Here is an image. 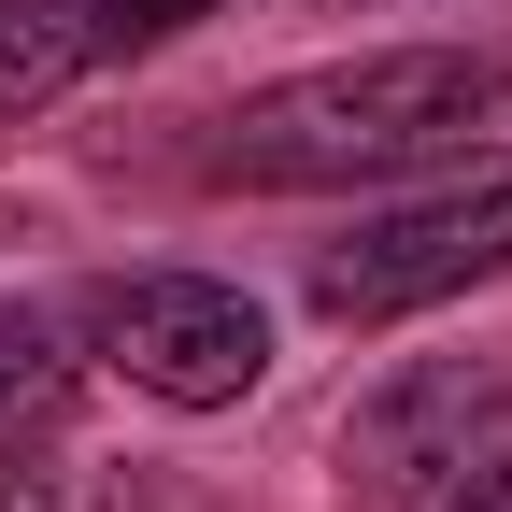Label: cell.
Returning a JSON list of instances; mask_svg holds the SVG:
<instances>
[{
	"instance_id": "9",
	"label": "cell",
	"mask_w": 512,
	"mask_h": 512,
	"mask_svg": "<svg viewBox=\"0 0 512 512\" xmlns=\"http://www.w3.org/2000/svg\"><path fill=\"white\" fill-rule=\"evenodd\" d=\"M15 242H57V214L29 200V185H0V256H15Z\"/></svg>"
},
{
	"instance_id": "1",
	"label": "cell",
	"mask_w": 512,
	"mask_h": 512,
	"mask_svg": "<svg viewBox=\"0 0 512 512\" xmlns=\"http://www.w3.org/2000/svg\"><path fill=\"white\" fill-rule=\"evenodd\" d=\"M484 114H498V57H470V43H356V57H313V72L228 100L200 171L256 185V200H328V185L427 171Z\"/></svg>"
},
{
	"instance_id": "4",
	"label": "cell",
	"mask_w": 512,
	"mask_h": 512,
	"mask_svg": "<svg viewBox=\"0 0 512 512\" xmlns=\"http://www.w3.org/2000/svg\"><path fill=\"white\" fill-rule=\"evenodd\" d=\"M498 427H512V356H413V370H384L356 427H342V484L370 512H399V498H441L470 456H498Z\"/></svg>"
},
{
	"instance_id": "2",
	"label": "cell",
	"mask_w": 512,
	"mask_h": 512,
	"mask_svg": "<svg viewBox=\"0 0 512 512\" xmlns=\"http://www.w3.org/2000/svg\"><path fill=\"white\" fill-rule=\"evenodd\" d=\"M86 342L128 399L157 413H242L271 384V313H256L228 271H114L86 299Z\"/></svg>"
},
{
	"instance_id": "3",
	"label": "cell",
	"mask_w": 512,
	"mask_h": 512,
	"mask_svg": "<svg viewBox=\"0 0 512 512\" xmlns=\"http://www.w3.org/2000/svg\"><path fill=\"white\" fill-rule=\"evenodd\" d=\"M512 271V157L470 171V185H427L399 214H356L328 256H313V313L328 328H399L427 299H470Z\"/></svg>"
},
{
	"instance_id": "6",
	"label": "cell",
	"mask_w": 512,
	"mask_h": 512,
	"mask_svg": "<svg viewBox=\"0 0 512 512\" xmlns=\"http://www.w3.org/2000/svg\"><path fill=\"white\" fill-rule=\"evenodd\" d=\"M72 384H86V356H72V313L0 299V441L57 427V413H72Z\"/></svg>"
},
{
	"instance_id": "5",
	"label": "cell",
	"mask_w": 512,
	"mask_h": 512,
	"mask_svg": "<svg viewBox=\"0 0 512 512\" xmlns=\"http://www.w3.org/2000/svg\"><path fill=\"white\" fill-rule=\"evenodd\" d=\"M86 72H100V43H86L72 0H0V128L43 114V100H72Z\"/></svg>"
},
{
	"instance_id": "7",
	"label": "cell",
	"mask_w": 512,
	"mask_h": 512,
	"mask_svg": "<svg viewBox=\"0 0 512 512\" xmlns=\"http://www.w3.org/2000/svg\"><path fill=\"white\" fill-rule=\"evenodd\" d=\"M72 15H86V43H100V57H143V43H185V29L242 15V0H72Z\"/></svg>"
},
{
	"instance_id": "8",
	"label": "cell",
	"mask_w": 512,
	"mask_h": 512,
	"mask_svg": "<svg viewBox=\"0 0 512 512\" xmlns=\"http://www.w3.org/2000/svg\"><path fill=\"white\" fill-rule=\"evenodd\" d=\"M441 512H512V456H470L456 484H441Z\"/></svg>"
}]
</instances>
